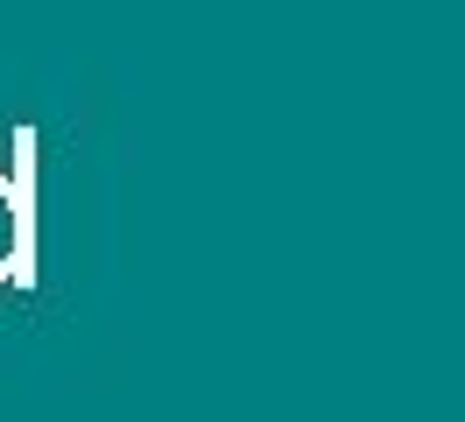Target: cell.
Segmentation results:
<instances>
[{"label":"cell","mask_w":465,"mask_h":422,"mask_svg":"<svg viewBox=\"0 0 465 422\" xmlns=\"http://www.w3.org/2000/svg\"><path fill=\"white\" fill-rule=\"evenodd\" d=\"M22 275V232H15V191H7V176H0V281Z\"/></svg>","instance_id":"cell-1"}]
</instances>
